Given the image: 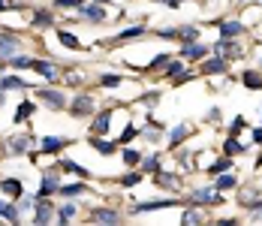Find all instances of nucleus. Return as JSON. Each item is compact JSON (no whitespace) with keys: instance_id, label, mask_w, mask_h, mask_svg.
<instances>
[{"instance_id":"f257e3e1","label":"nucleus","mask_w":262,"mask_h":226,"mask_svg":"<svg viewBox=\"0 0 262 226\" xmlns=\"http://www.w3.org/2000/svg\"><path fill=\"white\" fill-rule=\"evenodd\" d=\"M178 202H181V199H175V196H172V199H166V196H163V199H142V202H136V205L130 208V217L151 214V211H160V208H175Z\"/></svg>"},{"instance_id":"f03ea898","label":"nucleus","mask_w":262,"mask_h":226,"mask_svg":"<svg viewBox=\"0 0 262 226\" xmlns=\"http://www.w3.org/2000/svg\"><path fill=\"white\" fill-rule=\"evenodd\" d=\"M54 211H57V205L52 202V196H46V199H39L36 196V205H33V223L36 226H46V223H52L54 220Z\"/></svg>"},{"instance_id":"7ed1b4c3","label":"nucleus","mask_w":262,"mask_h":226,"mask_svg":"<svg viewBox=\"0 0 262 226\" xmlns=\"http://www.w3.org/2000/svg\"><path fill=\"white\" fill-rule=\"evenodd\" d=\"M97 112V100L91 97V94H76L73 100H70V115L73 118H88V115H94Z\"/></svg>"},{"instance_id":"20e7f679","label":"nucleus","mask_w":262,"mask_h":226,"mask_svg":"<svg viewBox=\"0 0 262 226\" xmlns=\"http://www.w3.org/2000/svg\"><path fill=\"white\" fill-rule=\"evenodd\" d=\"M124 214L118 208H105V205H97L88 211V223H121Z\"/></svg>"},{"instance_id":"39448f33","label":"nucleus","mask_w":262,"mask_h":226,"mask_svg":"<svg viewBox=\"0 0 262 226\" xmlns=\"http://www.w3.org/2000/svg\"><path fill=\"white\" fill-rule=\"evenodd\" d=\"M36 97L46 102L49 109H54V112H60V109H67V106H70L67 94H60V91H54V88H36Z\"/></svg>"},{"instance_id":"423d86ee","label":"nucleus","mask_w":262,"mask_h":226,"mask_svg":"<svg viewBox=\"0 0 262 226\" xmlns=\"http://www.w3.org/2000/svg\"><path fill=\"white\" fill-rule=\"evenodd\" d=\"M214 54H223V57L232 64V60H241V57H244V46H241L238 39H217Z\"/></svg>"},{"instance_id":"0eeeda50","label":"nucleus","mask_w":262,"mask_h":226,"mask_svg":"<svg viewBox=\"0 0 262 226\" xmlns=\"http://www.w3.org/2000/svg\"><path fill=\"white\" fill-rule=\"evenodd\" d=\"M57 187H60V166H57V169H46V172H42V187L36 190V196H39V199L54 196V193H57Z\"/></svg>"},{"instance_id":"6e6552de","label":"nucleus","mask_w":262,"mask_h":226,"mask_svg":"<svg viewBox=\"0 0 262 226\" xmlns=\"http://www.w3.org/2000/svg\"><path fill=\"white\" fill-rule=\"evenodd\" d=\"M187 199L190 202H202V205H220V202H223V193L211 184V187H196Z\"/></svg>"},{"instance_id":"1a4fd4ad","label":"nucleus","mask_w":262,"mask_h":226,"mask_svg":"<svg viewBox=\"0 0 262 226\" xmlns=\"http://www.w3.org/2000/svg\"><path fill=\"white\" fill-rule=\"evenodd\" d=\"M229 70V60L223 57V54H214V57H202V67H199V73L202 75H223Z\"/></svg>"},{"instance_id":"9d476101","label":"nucleus","mask_w":262,"mask_h":226,"mask_svg":"<svg viewBox=\"0 0 262 226\" xmlns=\"http://www.w3.org/2000/svg\"><path fill=\"white\" fill-rule=\"evenodd\" d=\"M21 51V39L9 30H0V60H9L12 54Z\"/></svg>"},{"instance_id":"9b49d317","label":"nucleus","mask_w":262,"mask_h":226,"mask_svg":"<svg viewBox=\"0 0 262 226\" xmlns=\"http://www.w3.org/2000/svg\"><path fill=\"white\" fill-rule=\"evenodd\" d=\"M81 18L84 22H94V25H103L105 18H108V12H105L103 3H94V0H88V3H81Z\"/></svg>"},{"instance_id":"f8f14e48","label":"nucleus","mask_w":262,"mask_h":226,"mask_svg":"<svg viewBox=\"0 0 262 226\" xmlns=\"http://www.w3.org/2000/svg\"><path fill=\"white\" fill-rule=\"evenodd\" d=\"M30 148H33V136H6V151L9 154H30Z\"/></svg>"},{"instance_id":"ddd939ff","label":"nucleus","mask_w":262,"mask_h":226,"mask_svg":"<svg viewBox=\"0 0 262 226\" xmlns=\"http://www.w3.org/2000/svg\"><path fill=\"white\" fill-rule=\"evenodd\" d=\"M154 184H157L160 190H169V193H178L181 190V178L172 175V172H163V169L154 172Z\"/></svg>"},{"instance_id":"4468645a","label":"nucleus","mask_w":262,"mask_h":226,"mask_svg":"<svg viewBox=\"0 0 262 226\" xmlns=\"http://www.w3.org/2000/svg\"><path fill=\"white\" fill-rule=\"evenodd\" d=\"M76 217H79V202L76 199L57 205V211H54V220H57V223H73Z\"/></svg>"},{"instance_id":"2eb2a0df","label":"nucleus","mask_w":262,"mask_h":226,"mask_svg":"<svg viewBox=\"0 0 262 226\" xmlns=\"http://www.w3.org/2000/svg\"><path fill=\"white\" fill-rule=\"evenodd\" d=\"M108 124H112V109L94 112V121H91V133H94V136H105V133H108Z\"/></svg>"},{"instance_id":"dca6fc26","label":"nucleus","mask_w":262,"mask_h":226,"mask_svg":"<svg viewBox=\"0 0 262 226\" xmlns=\"http://www.w3.org/2000/svg\"><path fill=\"white\" fill-rule=\"evenodd\" d=\"M190 133H193V127H190V124H178L175 130H169V151L181 148L184 142L190 139Z\"/></svg>"},{"instance_id":"f3484780","label":"nucleus","mask_w":262,"mask_h":226,"mask_svg":"<svg viewBox=\"0 0 262 226\" xmlns=\"http://www.w3.org/2000/svg\"><path fill=\"white\" fill-rule=\"evenodd\" d=\"M259 199H262V187H244V190H238V205L247 208V211H250Z\"/></svg>"},{"instance_id":"a211bd4d","label":"nucleus","mask_w":262,"mask_h":226,"mask_svg":"<svg viewBox=\"0 0 262 226\" xmlns=\"http://www.w3.org/2000/svg\"><path fill=\"white\" fill-rule=\"evenodd\" d=\"M205 54H208V46H202L199 39H196V43H184L181 46V57L184 60H202Z\"/></svg>"},{"instance_id":"6ab92c4d","label":"nucleus","mask_w":262,"mask_h":226,"mask_svg":"<svg viewBox=\"0 0 262 226\" xmlns=\"http://www.w3.org/2000/svg\"><path fill=\"white\" fill-rule=\"evenodd\" d=\"M30 70H36V73L42 75V78H49V81H54V78H57V67H54L52 60H46V57H33Z\"/></svg>"},{"instance_id":"aec40b11","label":"nucleus","mask_w":262,"mask_h":226,"mask_svg":"<svg viewBox=\"0 0 262 226\" xmlns=\"http://www.w3.org/2000/svg\"><path fill=\"white\" fill-rule=\"evenodd\" d=\"M67 145H70V139H60V136H42V142H39L42 154H57V151H63Z\"/></svg>"},{"instance_id":"412c9836","label":"nucleus","mask_w":262,"mask_h":226,"mask_svg":"<svg viewBox=\"0 0 262 226\" xmlns=\"http://www.w3.org/2000/svg\"><path fill=\"white\" fill-rule=\"evenodd\" d=\"M30 25L36 27V30L54 27V12H52V9H36V12H33V18H30Z\"/></svg>"},{"instance_id":"4be33fe9","label":"nucleus","mask_w":262,"mask_h":226,"mask_svg":"<svg viewBox=\"0 0 262 226\" xmlns=\"http://www.w3.org/2000/svg\"><path fill=\"white\" fill-rule=\"evenodd\" d=\"M88 145H91V148H97L100 154H105V157H112V154L118 151V142H108V139H103V136H94V133H91Z\"/></svg>"},{"instance_id":"5701e85b","label":"nucleus","mask_w":262,"mask_h":226,"mask_svg":"<svg viewBox=\"0 0 262 226\" xmlns=\"http://www.w3.org/2000/svg\"><path fill=\"white\" fill-rule=\"evenodd\" d=\"M241 85L247 91H262V73L259 70H241Z\"/></svg>"},{"instance_id":"b1692460","label":"nucleus","mask_w":262,"mask_h":226,"mask_svg":"<svg viewBox=\"0 0 262 226\" xmlns=\"http://www.w3.org/2000/svg\"><path fill=\"white\" fill-rule=\"evenodd\" d=\"M0 190H3L6 196H12V199H18V196L25 193V184H21L18 178H3V181H0Z\"/></svg>"},{"instance_id":"393cba45","label":"nucleus","mask_w":262,"mask_h":226,"mask_svg":"<svg viewBox=\"0 0 262 226\" xmlns=\"http://www.w3.org/2000/svg\"><path fill=\"white\" fill-rule=\"evenodd\" d=\"M220 39H235V36H241L244 33V25L241 22H220Z\"/></svg>"},{"instance_id":"a878e982","label":"nucleus","mask_w":262,"mask_h":226,"mask_svg":"<svg viewBox=\"0 0 262 226\" xmlns=\"http://www.w3.org/2000/svg\"><path fill=\"white\" fill-rule=\"evenodd\" d=\"M57 193H60V196H67V199H76V196H81V193H88V184H81V181L60 184V187H57Z\"/></svg>"},{"instance_id":"bb28decb","label":"nucleus","mask_w":262,"mask_h":226,"mask_svg":"<svg viewBox=\"0 0 262 226\" xmlns=\"http://www.w3.org/2000/svg\"><path fill=\"white\" fill-rule=\"evenodd\" d=\"M0 217L3 220H9V223H21V211H18V205H12V202H0Z\"/></svg>"},{"instance_id":"cd10ccee","label":"nucleus","mask_w":262,"mask_h":226,"mask_svg":"<svg viewBox=\"0 0 262 226\" xmlns=\"http://www.w3.org/2000/svg\"><path fill=\"white\" fill-rule=\"evenodd\" d=\"M145 25H136V27H127V30H121L118 36H112V43H133L136 36H145Z\"/></svg>"},{"instance_id":"c85d7f7f","label":"nucleus","mask_w":262,"mask_h":226,"mask_svg":"<svg viewBox=\"0 0 262 226\" xmlns=\"http://www.w3.org/2000/svg\"><path fill=\"white\" fill-rule=\"evenodd\" d=\"M0 88L3 91H25V88H30L25 78H18V75H0Z\"/></svg>"},{"instance_id":"c756f323","label":"nucleus","mask_w":262,"mask_h":226,"mask_svg":"<svg viewBox=\"0 0 262 226\" xmlns=\"http://www.w3.org/2000/svg\"><path fill=\"white\" fill-rule=\"evenodd\" d=\"M142 136H145V139H148L151 145H157L160 139H163V127H160L157 121H151V118H148V127L142 130Z\"/></svg>"},{"instance_id":"7c9ffc66","label":"nucleus","mask_w":262,"mask_h":226,"mask_svg":"<svg viewBox=\"0 0 262 226\" xmlns=\"http://www.w3.org/2000/svg\"><path fill=\"white\" fill-rule=\"evenodd\" d=\"M229 169H232V157H229V154H223L220 160H214V163L208 166V175L214 178V175H220V172H229Z\"/></svg>"},{"instance_id":"2f4dec72","label":"nucleus","mask_w":262,"mask_h":226,"mask_svg":"<svg viewBox=\"0 0 262 226\" xmlns=\"http://www.w3.org/2000/svg\"><path fill=\"white\" fill-rule=\"evenodd\" d=\"M244 151H247V145L238 142V136H226V142H223V154L235 157V154H244Z\"/></svg>"},{"instance_id":"473e14b6","label":"nucleus","mask_w":262,"mask_h":226,"mask_svg":"<svg viewBox=\"0 0 262 226\" xmlns=\"http://www.w3.org/2000/svg\"><path fill=\"white\" fill-rule=\"evenodd\" d=\"M33 112H36V106H33L30 100L18 102V109H15V115H12V121H15V124H21V121H27V118H30Z\"/></svg>"},{"instance_id":"72a5a7b5","label":"nucleus","mask_w":262,"mask_h":226,"mask_svg":"<svg viewBox=\"0 0 262 226\" xmlns=\"http://www.w3.org/2000/svg\"><path fill=\"white\" fill-rule=\"evenodd\" d=\"M214 187L223 193V190H235L238 187V181H235V175H226V172H220V175H214Z\"/></svg>"},{"instance_id":"f704fd0d","label":"nucleus","mask_w":262,"mask_h":226,"mask_svg":"<svg viewBox=\"0 0 262 226\" xmlns=\"http://www.w3.org/2000/svg\"><path fill=\"white\" fill-rule=\"evenodd\" d=\"M139 163H142V175H154L157 169H163V166H160V157H157V154H151V157H142Z\"/></svg>"},{"instance_id":"c9c22d12","label":"nucleus","mask_w":262,"mask_h":226,"mask_svg":"<svg viewBox=\"0 0 262 226\" xmlns=\"http://www.w3.org/2000/svg\"><path fill=\"white\" fill-rule=\"evenodd\" d=\"M6 64H9L12 70H30V64H33V57H30V54H21V51H18V54H12V57H9Z\"/></svg>"},{"instance_id":"e433bc0d","label":"nucleus","mask_w":262,"mask_h":226,"mask_svg":"<svg viewBox=\"0 0 262 226\" xmlns=\"http://www.w3.org/2000/svg\"><path fill=\"white\" fill-rule=\"evenodd\" d=\"M57 166H60L63 172H73V175H79V178H91V172H88L84 166H79V163H73V160H60Z\"/></svg>"},{"instance_id":"4c0bfd02","label":"nucleus","mask_w":262,"mask_h":226,"mask_svg":"<svg viewBox=\"0 0 262 226\" xmlns=\"http://www.w3.org/2000/svg\"><path fill=\"white\" fill-rule=\"evenodd\" d=\"M57 39H60V46H63V49H81L79 36H76V33H70V30H57Z\"/></svg>"},{"instance_id":"58836bf2","label":"nucleus","mask_w":262,"mask_h":226,"mask_svg":"<svg viewBox=\"0 0 262 226\" xmlns=\"http://www.w3.org/2000/svg\"><path fill=\"white\" fill-rule=\"evenodd\" d=\"M121 81H124V78H121V75H115V73H105V75L97 78V85H100V88H121Z\"/></svg>"},{"instance_id":"ea45409f","label":"nucleus","mask_w":262,"mask_h":226,"mask_svg":"<svg viewBox=\"0 0 262 226\" xmlns=\"http://www.w3.org/2000/svg\"><path fill=\"white\" fill-rule=\"evenodd\" d=\"M136 136H139V130H136V124H127V127H124V133L118 136V145H130V142L136 139Z\"/></svg>"},{"instance_id":"a19ab883","label":"nucleus","mask_w":262,"mask_h":226,"mask_svg":"<svg viewBox=\"0 0 262 226\" xmlns=\"http://www.w3.org/2000/svg\"><path fill=\"white\" fill-rule=\"evenodd\" d=\"M121 160H124V166H139V160H142V154L139 151H133V148H124V154H121Z\"/></svg>"},{"instance_id":"79ce46f5","label":"nucleus","mask_w":262,"mask_h":226,"mask_svg":"<svg viewBox=\"0 0 262 226\" xmlns=\"http://www.w3.org/2000/svg\"><path fill=\"white\" fill-rule=\"evenodd\" d=\"M181 223H202V211H199V208H187V211H184L181 214Z\"/></svg>"},{"instance_id":"37998d69","label":"nucleus","mask_w":262,"mask_h":226,"mask_svg":"<svg viewBox=\"0 0 262 226\" xmlns=\"http://www.w3.org/2000/svg\"><path fill=\"white\" fill-rule=\"evenodd\" d=\"M169 60H172L169 54H157V57H154V64H151V67H145V73H157V70H166V67H169Z\"/></svg>"},{"instance_id":"c03bdc74","label":"nucleus","mask_w":262,"mask_h":226,"mask_svg":"<svg viewBox=\"0 0 262 226\" xmlns=\"http://www.w3.org/2000/svg\"><path fill=\"white\" fill-rule=\"evenodd\" d=\"M142 172H127V175H121V187H127V190H130V187H136V184H142Z\"/></svg>"},{"instance_id":"a18cd8bd","label":"nucleus","mask_w":262,"mask_h":226,"mask_svg":"<svg viewBox=\"0 0 262 226\" xmlns=\"http://www.w3.org/2000/svg\"><path fill=\"white\" fill-rule=\"evenodd\" d=\"M181 70H187V60H169V67H166V75H169V78H175V75L181 73Z\"/></svg>"},{"instance_id":"49530a36","label":"nucleus","mask_w":262,"mask_h":226,"mask_svg":"<svg viewBox=\"0 0 262 226\" xmlns=\"http://www.w3.org/2000/svg\"><path fill=\"white\" fill-rule=\"evenodd\" d=\"M160 97H163L160 91H148V94H142V102H145L148 109H154V106H157V102H160Z\"/></svg>"},{"instance_id":"de8ad7c7","label":"nucleus","mask_w":262,"mask_h":226,"mask_svg":"<svg viewBox=\"0 0 262 226\" xmlns=\"http://www.w3.org/2000/svg\"><path fill=\"white\" fill-rule=\"evenodd\" d=\"M205 121H208V124H220V121H223V109H220V106H214V109H208Z\"/></svg>"},{"instance_id":"09e8293b","label":"nucleus","mask_w":262,"mask_h":226,"mask_svg":"<svg viewBox=\"0 0 262 226\" xmlns=\"http://www.w3.org/2000/svg\"><path fill=\"white\" fill-rule=\"evenodd\" d=\"M241 130H247V121H244V115H238L235 121H232V124H229V136H238V133H241Z\"/></svg>"},{"instance_id":"8fccbe9b","label":"nucleus","mask_w":262,"mask_h":226,"mask_svg":"<svg viewBox=\"0 0 262 226\" xmlns=\"http://www.w3.org/2000/svg\"><path fill=\"white\" fill-rule=\"evenodd\" d=\"M81 3L84 0H54V6H60V9H81Z\"/></svg>"},{"instance_id":"3c124183","label":"nucleus","mask_w":262,"mask_h":226,"mask_svg":"<svg viewBox=\"0 0 262 226\" xmlns=\"http://www.w3.org/2000/svg\"><path fill=\"white\" fill-rule=\"evenodd\" d=\"M247 214H250V220H253V223H262V199L256 202V205H253Z\"/></svg>"},{"instance_id":"603ef678","label":"nucleus","mask_w":262,"mask_h":226,"mask_svg":"<svg viewBox=\"0 0 262 226\" xmlns=\"http://www.w3.org/2000/svg\"><path fill=\"white\" fill-rule=\"evenodd\" d=\"M67 81H70V85H81V81H84V75H81V73H73V70H70V73H67Z\"/></svg>"},{"instance_id":"864d4df0","label":"nucleus","mask_w":262,"mask_h":226,"mask_svg":"<svg viewBox=\"0 0 262 226\" xmlns=\"http://www.w3.org/2000/svg\"><path fill=\"white\" fill-rule=\"evenodd\" d=\"M217 223H220V226H235L238 220H235V217H223V220H217Z\"/></svg>"},{"instance_id":"5fc2aeb1","label":"nucleus","mask_w":262,"mask_h":226,"mask_svg":"<svg viewBox=\"0 0 262 226\" xmlns=\"http://www.w3.org/2000/svg\"><path fill=\"white\" fill-rule=\"evenodd\" d=\"M253 142H256V145H262V127H256V130H253Z\"/></svg>"},{"instance_id":"6e6d98bb","label":"nucleus","mask_w":262,"mask_h":226,"mask_svg":"<svg viewBox=\"0 0 262 226\" xmlns=\"http://www.w3.org/2000/svg\"><path fill=\"white\" fill-rule=\"evenodd\" d=\"M256 169H262V154L256 157Z\"/></svg>"},{"instance_id":"4d7b16f0","label":"nucleus","mask_w":262,"mask_h":226,"mask_svg":"<svg viewBox=\"0 0 262 226\" xmlns=\"http://www.w3.org/2000/svg\"><path fill=\"white\" fill-rule=\"evenodd\" d=\"M238 3H262V0H238Z\"/></svg>"},{"instance_id":"13d9d810","label":"nucleus","mask_w":262,"mask_h":226,"mask_svg":"<svg viewBox=\"0 0 262 226\" xmlns=\"http://www.w3.org/2000/svg\"><path fill=\"white\" fill-rule=\"evenodd\" d=\"M94 3H103V6H105V3H108V0H94Z\"/></svg>"},{"instance_id":"bf43d9fd","label":"nucleus","mask_w":262,"mask_h":226,"mask_svg":"<svg viewBox=\"0 0 262 226\" xmlns=\"http://www.w3.org/2000/svg\"><path fill=\"white\" fill-rule=\"evenodd\" d=\"M259 121H262V109H259Z\"/></svg>"},{"instance_id":"052dcab7","label":"nucleus","mask_w":262,"mask_h":226,"mask_svg":"<svg viewBox=\"0 0 262 226\" xmlns=\"http://www.w3.org/2000/svg\"><path fill=\"white\" fill-rule=\"evenodd\" d=\"M259 67H262V60H259Z\"/></svg>"}]
</instances>
